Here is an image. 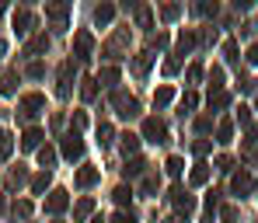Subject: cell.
Segmentation results:
<instances>
[{
    "label": "cell",
    "instance_id": "obj_34",
    "mask_svg": "<svg viewBox=\"0 0 258 223\" xmlns=\"http://www.w3.org/2000/svg\"><path fill=\"white\" fill-rule=\"evenodd\" d=\"M223 56H227V59L234 63V59H237V45H234V42H227V45H223Z\"/></svg>",
    "mask_w": 258,
    "mask_h": 223
},
{
    "label": "cell",
    "instance_id": "obj_13",
    "mask_svg": "<svg viewBox=\"0 0 258 223\" xmlns=\"http://www.w3.org/2000/svg\"><path fill=\"white\" fill-rule=\"evenodd\" d=\"M81 98H84V101H94V98H98V81H94V77H87V81H84Z\"/></svg>",
    "mask_w": 258,
    "mask_h": 223
},
{
    "label": "cell",
    "instance_id": "obj_41",
    "mask_svg": "<svg viewBox=\"0 0 258 223\" xmlns=\"http://www.w3.org/2000/svg\"><path fill=\"white\" fill-rule=\"evenodd\" d=\"M94 223H105V220H101V216H98V220H94Z\"/></svg>",
    "mask_w": 258,
    "mask_h": 223
},
{
    "label": "cell",
    "instance_id": "obj_3",
    "mask_svg": "<svg viewBox=\"0 0 258 223\" xmlns=\"http://www.w3.org/2000/svg\"><path fill=\"white\" fill-rule=\"evenodd\" d=\"M143 136H147L150 143H164L168 129H164V122H161V119H147V122H143Z\"/></svg>",
    "mask_w": 258,
    "mask_h": 223
},
{
    "label": "cell",
    "instance_id": "obj_25",
    "mask_svg": "<svg viewBox=\"0 0 258 223\" xmlns=\"http://www.w3.org/2000/svg\"><path fill=\"white\" fill-rule=\"evenodd\" d=\"M143 168H147V164H143V161L136 157L133 164H126V178H136V175H143Z\"/></svg>",
    "mask_w": 258,
    "mask_h": 223
},
{
    "label": "cell",
    "instance_id": "obj_42",
    "mask_svg": "<svg viewBox=\"0 0 258 223\" xmlns=\"http://www.w3.org/2000/svg\"><path fill=\"white\" fill-rule=\"evenodd\" d=\"M0 52H4V42H0Z\"/></svg>",
    "mask_w": 258,
    "mask_h": 223
},
{
    "label": "cell",
    "instance_id": "obj_33",
    "mask_svg": "<svg viewBox=\"0 0 258 223\" xmlns=\"http://www.w3.org/2000/svg\"><path fill=\"white\" fill-rule=\"evenodd\" d=\"M28 213H32V202H18L14 206V216H28Z\"/></svg>",
    "mask_w": 258,
    "mask_h": 223
},
{
    "label": "cell",
    "instance_id": "obj_14",
    "mask_svg": "<svg viewBox=\"0 0 258 223\" xmlns=\"http://www.w3.org/2000/svg\"><path fill=\"white\" fill-rule=\"evenodd\" d=\"M112 14H115V7H112V4H101V7L94 11V18H98V25H108V21H112Z\"/></svg>",
    "mask_w": 258,
    "mask_h": 223
},
{
    "label": "cell",
    "instance_id": "obj_9",
    "mask_svg": "<svg viewBox=\"0 0 258 223\" xmlns=\"http://www.w3.org/2000/svg\"><path fill=\"white\" fill-rule=\"evenodd\" d=\"M39 143H42V129H25V136H21L25 150H39Z\"/></svg>",
    "mask_w": 258,
    "mask_h": 223
},
{
    "label": "cell",
    "instance_id": "obj_24",
    "mask_svg": "<svg viewBox=\"0 0 258 223\" xmlns=\"http://www.w3.org/2000/svg\"><path fill=\"white\" fill-rule=\"evenodd\" d=\"M227 101H230V94H227V91H216V94H210V105H213V108H223Z\"/></svg>",
    "mask_w": 258,
    "mask_h": 223
},
{
    "label": "cell",
    "instance_id": "obj_35",
    "mask_svg": "<svg viewBox=\"0 0 258 223\" xmlns=\"http://www.w3.org/2000/svg\"><path fill=\"white\" fill-rule=\"evenodd\" d=\"M112 223H136V216H133V213H115Z\"/></svg>",
    "mask_w": 258,
    "mask_h": 223
},
{
    "label": "cell",
    "instance_id": "obj_15",
    "mask_svg": "<svg viewBox=\"0 0 258 223\" xmlns=\"http://www.w3.org/2000/svg\"><path fill=\"white\" fill-rule=\"evenodd\" d=\"M206 178H210V168L206 164H196V171H192V185H206Z\"/></svg>",
    "mask_w": 258,
    "mask_h": 223
},
{
    "label": "cell",
    "instance_id": "obj_39",
    "mask_svg": "<svg viewBox=\"0 0 258 223\" xmlns=\"http://www.w3.org/2000/svg\"><path fill=\"white\" fill-rule=\"evenodd\" d=\"M223 223H237V213L234 209H223Z\"/></svg>",
    "mask_w": 258,
    "mask_h": 223
},
{
    "label": "cell",
    "instance_id": "obj_22",
    "mask_svg": "<svg viewBox=\"0 0 258 223\" xmlns=\"http://www.w3.org/2000/svg\"><path fill=\"white\" fill-rule=\"evenodd\" d=\"M147 66H150V56H147V52H140V56L133 59V70H136V73H147Z\"/></svg>",
    "mask_w": 258,
    "mask_h": 223
},
{
    "label": "cell",
    "instance_id": "obj_20",
    "mask_svg": "<svg viewBox=\"0 0 258 223\" xmlns=\"http://www.w3.org/2000/svg\"><path fill=\"white\" fill-rule=\"evenodd\" d=\"M98 143H101V146H108V143H112V126H108V122H101V126H98Z\"/></svg>",
    "mask_w": 258,
    "mask_h": 223
},
{
    "label": "cell",
    "instance_id": "obj_27",
    "mask_svg": "<svg viewBox=\"0 0 258 223\" xmlns=\"http://www.w3.org/2000/svg\"><path fill=\"white\" fill-rule=\"evenodd\" d=\"M101 81H105V84H115V81H119V70H115V66H105V70H101Z\"/></svg>",
    "mask_w": 258,
    "mask_h": 223
},
{
    "label": "cell",
    "instance_id": "obj_32",
    "mask_svg": "<svg viewBox=\"0 0 258 223\" xmlns=\"http://www.w3.org/2000/svg\"><path fill=\"white\" fill-rule=\"evenodd\" d=\"M196 101H199L196 94H185V98H181V112H188V108H196Z\"/></svg>",
    "mask_w": 258,
    "mask_h": 223
},
{
    "label": "cell",
    "instance_id": "obj_37",
    "mask_svg": "<svg viewBox=\"0 0 258 223\" xmlns=\"http://www.w3.org/2000/svg\"><path fill=\"white\" fill-rule=\"evenodd\" d=\"M140 25H143V28H150V11H147V7L140 11Z\"/></svg>",
    "mask_w": 258,
    "mask_h": 223
},
{
    "label": "cell",
    "instance_id": "obj_31",
    "mask_svg": "<svg viewBox=\"0 0 258 223\" xmlns=\"http://www.w3.org/2000/svg\"><path fill=\"white\" fill-rule=\"evenodd\" d=\"M199 77H203V66H199V63H192V66H188V81H192V84H196V81H199Z\"/></svg>",
    "mask_w": 258,
    "mask_h": 223
},
{
    "label": "cell",
    "instance_id": "obj_26",
    "mask_svg": "<svg viewBox=\"0 0 258 223\" xmlns=\"http://www.w3.org/2000/svg\"><path fill=\"white\" fill-rule=\"evenodd\" d=\"M112 195H115V202H119V206H126L129 199H133V188H115Z\"/></svg>",
    "mask_w": 258,
    "mask_h": 223
},
{
    "label": "cell",
    "instance_id": "obj_5",
    "mask_svg": "<svg viewBox=\"0 0 258 223\" xmlns=\"http://www.w3.org/2000/svg\"><path fill=\"white\" fill-rule=\"evenodd\" d=\"M91 49H94L91 32H77V39H74V56H77V59H87V56H91Z\"/></svg>",
    "mask_w": 258,
    "mask_h": 223
},
{
    "label": "cell",
    "instance_id": "obj_21",
    "mask_svg": "<svg viewBox=\"0 0 258 223\" xmlns=\"http://www.w3.org/2000/svg\"><path fill=\"white\" fill-rule=\"evenodd\" d=\"M181 171H185V161H181V157H168V175H174V178H178Z\"/></svg>",
    "mask_w": 258,
    "mask_h": 223
},
{
    "label": "cell",
    "instance_id": "obj_18",
    "mask_svg": "<svg viewBox=\"0 0 258 223\" xmlns=\"http://www.w3.org/2000/svg\"><path fill=\"white\" fill-rule=\"evenodd\" d=\"M52 161H56V150H52V146H39V164H42V168H49Z\"/></svg>",
    "mask_w": 258,
    "mask_h": 223
},
{
    "label": "cell",
    "instance_id": "obj_36",
    "mask_svg": "<svg viewBox=\"0 0 258 223\" xmlns=\"http://www.w3.org/2000/svg\"><path fill=\"white\" fill-rule=\"evenodd\" d=\"M42 73H45L42 63H32V66H28V77H42Z\"/></svg>",
    "mask_w": 258,
    "mask_h": 223
},
{
    "label": "cell",
    "instance_id": "obj_16",
    "mask_svg": "<svg viewBox=\"0 0 258 223\" xmlns=\"http://www.w3.org/2000/svg\"><path fill=\"white\" fill-rule=\"evenodd\" d=\"M91 209H94V202H91V199H81V202H77V209H74V220H84Z\"/></svg>",
    "mask_w": 258,
    "mask_h": 223
},
{
    "label": "cell",
    "instance_id": "obj_23",
    "mask_svg": "<svg viewBox=\"0 0 258 223\" xmlns=\"http://www.w3.org/2000/svg\"><path fill=\"white\" fill-rule=\"evenodd\" d=\"M45 185H49V171H42V175L32 178V192H45Z\"/></svg>",
    "mask_w": 258,
    "mask_h": 223
},
{
    "label": "cell",
    "instance_id": "obj_4",
    "mask_svg": "<svg viewBox=\"0 0 258 223\" xmlns=\"http://www.w3.org/2000/svg\"><path fill=\"white\" fill-rule=\"evenodd\" d=\"M171 202H174L178 213H192V209H196V199H192L185 188H171Z\"/></svg>",
    "mask_w": 258,
    "mask_h": 223
},
{
    "label": "cell",
    "instance_id": "obj_28",
    "mask_svg": "<svg viewBox=\"0 0 258 223\" xmlns=\"http://www.w3.org/2000/svg\"><path fill=\"white\" fill-rule=\"evenodd\" d=\"M42 49H49V39H45V35H39V39H32V45H28V52H42Z\"/></svg>",
    "mask_w": 258,
    "mask_h": 223
},
{
    "label": "cell",
    "instance_id": "obj_7",
    "mask_svg": "<svg viewBox=\"0 0 258 223\" xmlns=\"http://www.w3.org/2000/svg\"><path fill=\"white\" fill-rule=\"evenodd\" d=\"M81 154H84V143H81V136L70 133L67 139H63V157H67V161H77Z\"/></svg>",
    "mask_w": 258,
    "mask_h": 223
},
{
    "label": "cell",
    "instance_id": "obj_10",
    "mask_svg": "<svg viewBox=\"0 0 258 223\" xmlns=\"http://www.w3.org/2000/svg\"><path fill=\"white\" fill-rule=\"evenodd\" d=\"M67 11H70L67 4H49V7H45V14L56 21V28H63V18H67Z\"/></svg>",
    "mask_w": 258,
    "mask_h": 223
},
{
    "label": "cell",
    "instance_id": "obj_17",
    "mask_svg": "<svg viewBox=\"0 0 258 223\" xmlns=\"http://www.w3.org/2000/svg\"><path fill=\"white\" fill-rule=\"evenodd\" d=\"M171 98H174L171 88H157V91H154V105H168Z\"/></svg>",
    "mask_w": 258,
    "mask_h": 223
},
{
    "label": "cell",
    "instance_id": "obj_19",
    "mask_svg": "<svg viewBox=\"0 0 258 223\" xmlns=\"http://www.w3.org/2000/svg\"><path fill=\"white\" fill-rule=\"evenodd\" d=\"M119 139H122V150H126V154H133V150L140 146V136H133V133H122Z\"/></svg>",
    "mask_w": 258,
    "mask_h": 223
},
{
    "label": "cell",
    "instance_id": "obj_30",
    "mask_svg": "<svg viewBox=\"0 0 258 223\" xmlns=\"http://www.w3.org/2000/svg\"><path fill=\"white\" fill-rule=\"evenodd\" d=\"M230 133H234V126L230 122H220V143H230Z\"/></svg>",
    "mask_w": 258,
    "mask_h": 223
},
{
    "label": "cell",
    "instance_id": "obj_11",
    "mask_svg": "<svg viewBox=\"0 0 258 223\" xmlns=\"http://www.w3.org/2000/svg\"><path fill=\"white\" fill-rule=\"evenodd\" d=\"M14 28H18V35H25L32 28V14L28 11H14Z\"/></svg>",
    "mask_w": 258,
    "mask_h": 223
},
{
    "label": "cell",
    "instance_id": "obj_38",
    "mask_svg": "<svg viewBox=\"0 0 258 223\" xmlns=\"http://www.w3.org/2000/svg\"><path fill=\"white\" fill-rule=\"evenodd\" d=\"M74 126H77V129H81V126H87V115H84V112H77V115H74Z\"/></svg>",
    "mask_w": 258,
    "mask_h": 223
},
{
    "label": "cell",
    "instance_id": "obj_12",
    "mask_svg": "<svg viewBox=\"0 0 258 223\" xmlns=\"http://www.w3.org/2000/svg\"><path fill=\"white\" fill-rule=\"evenodd\" d=\"M70 70H74V63H63V66H59V94H63V98L70 94Z\"/></svg>",
    "mask_w": 258,
    "mask_h": 223
},
{
    "label": "cell",
    "instance_id": "obj_2",
    "mask_svg": "<svg viewBox=\"0 0 258 223\" xmlns=\"http://www.w3.org/2000/svg\"><path fill=\"white\" fill-rule=\"evenodd\" d=\"M67 206H70L67 192H63V188H52V192H49V199H45V213H52V216H56V213H63Z\"/></svg>",
    "mask_w": 258,
    "mask_h": 223
},
{
    "label": "cell",
    "instance_id": "obj_6",
    "mask_svg": "<svg viewBox=\"0 0 258 223\" xmlns=\"http://www.w3.org/2000/svg\"><path fill=\"white\" fill-rule=\"evenodd\" d=\"M98 178H101V171H98V168H91V164H84V168L74 175V185H77V188H91Z\"/></svg>",
    "mask_w": 258,
    "mask_h": 223
},
{
    "label": "cell",
    "instance_id": "obj_1",
    "mask_svg": "<svg viewBox=\"0 0 258 223\" xmlns=\"http://www.w3.org/2000/svg\"><path fill=\"white\" fill-rule=\"evenodd\" d=\"M42 108H45V98H42V94H25V98L18 101V112H21L25 119H35Z\"/></svg>",
    "mask_w": 258,
    "mask_h": 223
},
{
    "label": "cell",
    "instance_id": "obj_8",
    "mask_svg": "<svg viewBox=\"0 0 258 223\" xmlns=\"http://www.w3.org/2000/svg\"><path fill=\"white\" fill-rule=\"evenodd\" d=\"M230 188H234L237 195H244V192H251V188H255V178H251L248 171H241V175H234V181H230Z\"/></svg>",
    "mask_w": 258,
    "mask_h": 223
},
{
    "label": "cell",
    "instance_id": "obj_29",
    "mask_svg": "<svg viewBox=\"0 0 258 223\" xmlns=\"http://www.w3.org/2000/svg\"><path fill=\"white\" fill-rule=\"evenodd\" d=\"M21 181H25V171H11V175H7V188H18Z\"/></svg>",
    "mask_w": 258,
    "mask_h": 223
},
{
    "label": "cell",
    "instance_id": "obj_40",
    "mask_svg": "<svg viewBox=\"0 0 258 223\" xmlns=\"http://www.w3.org/2000/svg\"><path fill=\"white\" fill-rule=\"evenodd\" d=\"M248 63H258V42L248 49Z\"/></svg>",
    "mask_w": 258,
    "mask_h": 223
}]
</instances>
